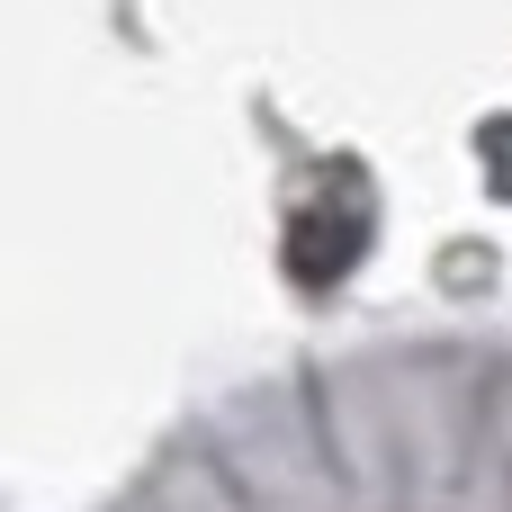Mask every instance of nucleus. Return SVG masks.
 I'll list each match as a JSON object with an SVG mask.
<instances>
[{
  "label": "nucleus",
  "instance_id": "f257e3e1",
  "mask_svg": "<svg viewBox=\"0 0 512 512\" xmlns=\"http://www.w3.org/2000/svg\"><path fill=\"white\" fill-rule=\"evenodd\" d=\"M288 270L306 279V288H333L360 252H369V207H351V198H315V207H297L288 216Z\"/></svg>",
  "mask_w": 512,
  "mask_h": 512
}]
</instances>
